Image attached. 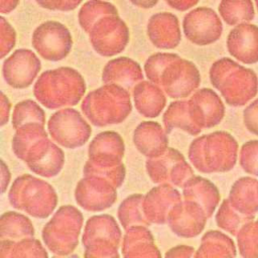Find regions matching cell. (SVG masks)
I'll return each mask as SVG.
<instances>
[{"label":"cell","mask_w":258,"mask_h":258,"mask_svg":"<svg viewBox=\"0 0 258 258\" xmlns=\"http://www.w3.org/2000/svg\"><path fill=\"white\" fill-rule=\"evenodd\" d=\"M212 80L223 79L227 89L231 92L226 100L232 106H243L258 92V78L255 72L247 69L230 58L216 61L211 69Z\"/></svg>","instance_id":"cell-1"},{"label":"cell","mask_w":258,"mask_h":258,"mask_svg":"<svg viewBox=\"0 0 258 258\" xmlns=\"http://www.w3.org/2000/svg\"><path fill=\"white\" fill-rule=\"evenodd\" d=\"M88 32H91L95 49L106 55L123 50L129 37L128 28L118 13H110L99 18Z\"/></svg>","instance_id":"cell-2"},{"label":"cell","mask_w":258,"mask_h":258,"mask_svg":"<svg viewBox=\"0 0 258 258\" xmlns=\"http://www.w3.org/2000/svg\"><path fill=\"white\" fill-rule=\"evenodd\" d=\"M185 36L194 43L207 45L217 41L223 31V25L216 11L210 7H198L183 18Z\"/></svg>","instance_id":"cell-3"},{"label":"cell","mask_w":258,"mask_h":258,"mask_svg":"<svg viewBox=\"0 0 258 258\" xmlns=\"http://www.w3.org/2000/svg\"><path fill=\"white\" fill-rule=\"evenodd\" d=\"M32 44L45 58L60 59L68 54L72 46L69 29L57 21H46L33 32Z\"/></svg>","instance_id":"cell-4"},{"label":"cell","mask_w":258,"mask_h":258,"mask_svg":"<svg viewBox=\"0 0 258 258\" xmlns=\"http://www.w3.org/2000/svg\"><path fill=\"white\" fill-rule=\"evenodd\" d=\"M229 53L246 64L258 62V26L248 22L233 28L227 38Z\"/></svg>","instance_id":"cell-5"},{"label":"cell","mask_w":258,"mask_h":258,"mask_svg":"<svg viewBox=\"0 0 258 258\" xmlns=\"http://www.w3.org/2000/svg\"><path fill=\"white\" fill-rule=\"evenodd\" d=\"M151 41L158 47L176 46L180 40L178 19L169 12H160L152 15L147 25Z\"/></svg>","instance_id":"cell-6"},{"label":"cell","mask_w":258,"mask_h":258,"mask_svg":"<svg viewBox=\"0 0 258 258\" xmlns=\"http://www.w3.org/2000/svg\"><path fill=\"white\" fill-rule=\"evenodd\" d=\"M231 194L237 202L240 214L252 220L258 212V179L243 177L237 180Z\"/></svg>","instance_id":"cell-7"},{"label":"cell","mask_w":258,"mask_h":258,"mask_svg":"<svg viewBox=\"0 0 258 258\" xmlns=\"http://www.w3.org/2000/svg\"><path fill=\"white\" fill-rule=\"evenodd\" d=\"M218 10L228 25L250 22L255 17L252 0H221Z\"/></svg>","instance_id":"cell-8"},{"label":"cell","mask_w":258,"mask_h":258,"mask_svg":"<svg viewBox=\"0 0 258 258\" xmlns=\"http://www.w3.org/2000/svg\"><path fill=\"white\" fill-rule=\"evenodd\" d=\"M110 13H118L116 6L112 3L104 0H89L79 11L80 25L86 31H89L99 18Z\"/></svg>","instance_id":"cell-9"},{"label":"cell","mask_w":258,"mask_h":258,"mask_svg":"<svg viewBox=\"0 0 258 258\" xmlns=\"http://www.w3.org/2000/svg\"><path fill=\"white\" fill-rule=\"evenodd\" d=\"M242 256H258V220L246 224L238 236Z\"/></svg>","instance_id":"cell-10"},{"label":"cell","mask_w":258,"mask_h":258,"mask_svg":"<svg viewBox=\"0 0 258 258\" xmlns=\"http://www.w3.org/2000/svg\"><path fill=\"white\" fill-rule=\"evenodd\" d=\"M240 164L245 172L258 176V140H250L243 144Z\"/></svg>","instance_id":"cell-11"},{"label":"cell","mask_w":258,"mask_h":258,"mask_svg":"<svg viewBox=\"0 0 258 258\" xmlns=\"http://www.w3.org/2000/svg\"><path fill=\"white\" fill-rule=\"evenodd\" d=\"M34 1L44 9L71 11L77 8L83 0H34Z\"/></svg>","instance_id":"cell-12"},{"label":"cell","mask_w":258,"mask_h":258,"mask_svg":"<svg viewBox=\"0 0 258 258\" xmlns=\"http://www.w3.org/2000/svg\"><path fill=\"white\" fill-rule=\"evenodd\" d=\"M244 124L249 132L258 136V99L244 110Z\"/></svg>","instance_id":"cell-13"},{"label":"cell","mask_w":258,"mask_h":258,"mask_svg":"<svg viewBox=\"0 0 258 258\" xmlns=\"http://www.w3.org/2000/svg\"><path fill=\"white\" fill-rule=\"evenodd\" d=\"M200 0H165V2L173 9L179 11H185L189 8H192L199 3Z\"/></svg>","instance_id":"cell-14"},{"label":"cell","mask_w":258,"mask_h":258,"mask_svg":"<svg viewBox=\"0 0 258 258\" xmlns=\"http://www.w3.org/2000/svg\"><path fill=\"white\" fill-rule=\"evenodd\" d=\"M19 3V0H0V11L2 14L13 11Z\"/></svg>","instance_id":"cell-15"},{"label":"cell","mask_w":258,"mask_h":258,"mask_svg":"<svg viewBox=\"0 0 258 258\" xmlns=\"http://www.w3.org/2000/svg\"><path fill=\"white\" fill-rule=\"evenodd\" d=\"M130 2L139 8L149 9V8H152L153 6H155L157 4L158 0H130Z\"/></svg>","instance_id":"cell-16"},{"label":"cell","mask_w":258,"mask_h":258,"mask_svg":"<svg viewBox=\"0 0 258 258\" xmlns=\"http://www.w3.org/2000/svg\"><path fill=\"white\" fill-rule=\"evenodd\" d=\"M254 2H255V6L257 8V11H258V0H254Z\"/></svg>","instance_id":"cell-17"}]
</instances>
